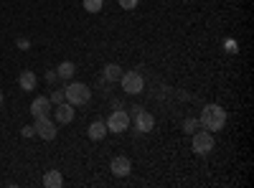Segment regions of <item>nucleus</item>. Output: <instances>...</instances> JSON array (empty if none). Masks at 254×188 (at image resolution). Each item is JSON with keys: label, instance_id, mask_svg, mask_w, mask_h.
<instances>
[{"label": "nucleus", "instance_id": "obj_13", "mask_svg": "<svg viewBox=\"0 0 254 188\" xmlns=\"http://www.w3.org/2000/svg\"><path fill=\"white\" fill-rule=\"evenodd\" d=\"M44 186H46V188H61V186H64L61 173H59V171H49V173L44 176Z\"/></svg>", "mask_w": 254, "mask_h": 188}, {"label": "nucleus", "instance_id": "obj_21", "mask_svg": "<svg viewBox=\"0 0 254 188\" xmlns=\"http://www.w3.org/2000/svg\"><path fill=\"white\" fill-rule=\"evenodd\" d=\"M0 104H3V92H0Z\"/></svg>", "mask_w": 254, "mask_h": 188}, {"label": "nucleus", "instance_id": "obj_9", "mask_svg": "<svg viewBox=\"0 0 254 188\" xmlns=\"http://www.w3.org/2000/svg\"><path fill=\"white\" fill-rule=\"evenodd\" d=\"M112 173L117 176V178H125V176H130V171H132V160L130 158H125V155H117L115 160H112Z\"/></svg>", "mask_w": 254, "mask_h": 188}, {"label": "nucleus", "instance_id": "obj_17", "mask_svg": "<svg viewBox=\"0 0 254 188\" xmlns=\"http://www.w3.org/2000/svg\"><path fill=\"white\" fill-rule=\"evenodd\" d=\"M183 130H186L188 135H193V132L198 130V120H186V122H183Z\"/></svg>", "mask_w": 254, "mask_h": 188}, {"label": "nucleus", "instance_id": "obj_14", "mask_svg": "<svg viewBox=\"0 0 254 188\" xmlns=\"http://www.w3.org/2000/svg\"><path fill=\"white\" fill-rule=\"evenodd\" d=\"M102 74H104V79H107V81H117V79L122 76V66H117V64H107Z\"/></svg>", "mask_w": 254, "mask_h": 188}, {"label": "nucleus", "instance_id": "obj_6", "mask_svg": "<svg viewBox=\"0 0 254 188\" xmlns=\"http://www.w3.org/2000/svg\"><path fill=\"white\" fill-rule=\"evenodd\" d=\"M33 130H36V135H38L41 140H54V137H56V122H54L51 117H38Z\"/></svg>", "mask_w": 254, "mask_h": 188}, {"label": "nucleus", "instance_id": "obj_1", "mask_svg": "<svg viewBox=\"0 0 254 188\" xmlns=\"http://www.w3.org/2000/svg\"><path fill=\"white\" fill-rule=\"evenodd\" d=\"M201 127L208 130V132H219L224 130V125H226V110L219 107V104H206V107L201 110Z\"/></svg>", "mask_w": 254, "mask_h": 188}, {"label": "nucleus", "instance_id": "obj_19", "mask_svg": "<svg viewBox=\"0 0 254 188\" xmlns=\"http://www.w3.org/2000/svg\"><path fill=\"white\" fill-rule=\"evenodd\" d=\"M49 99H51V104H61L64 102V92H54Z\"/></svg>", "mask_w": 254, "mask_h": 188}, {"label": "nucleus", "instance_id": "obj_2", "mask_svg": "<svg viewBox=\"0 0 254 188\" xmlns=\"http://www.w3.org/2000/svg\"><path fill=\"white\" fill-rule=\"evenodd\" d=\"M64 99L74 107H81V104H87L92 99V89L84 84V81H71V84L64 89Z\"/></svg>", "mask_w": 254, "mask_h": 188}, {"label": "nucleus", "instance_id": "obj_11", "mask_svg": "<svg viewBox=\"0 0 254 188\" xmlns=\"http://www.w3.org/2000/svg\"><path fill=\"white\" fill-rule=\"evenodd\" d=\"M107 132H110V130H107V125H104L102 120H94V122L89 125V130H87V135H89L92 140H97V142L104 140V135H107Z\"/></svg>", "mask_w": 254, "mask_h": 188}, {"label": "nucleus", "instance_id": "obj_12", "mask_svg": "<svg viewBox=\"0 0 254 188\" xmlns=\"http://www.w3.org/2000/svg\"><path fill=\"white\" fill-rule=\"evenodd\" d=\"M18 81H20V89L23 92H33L36 89V74L33 71H23Z\"/></svg>", "mask_w": 254, "mask_h": 188}, {"label": "nucleus", "instance_id": "obj_3", "mask_svg": "<svg viewBox=\"0 0 254 188\" xmlns=\"http://www.w3.org/2000/svg\"><path fill=\"white\" fill-rule=\"evenodd\" d=\"M120 84H122V89H125L127 94H140V92L145 89V79H142V74H137V71H122Z\"/></svg>", "mask_w": 254, "mask_h": 188}, {"label": "nucleus", "instance_id": "obj_16", "mask_svg": "<svg viewBox=\"0 0 254 188\" xmlns=\"http://www.w3.org/2000/svg\"><path fill=\"white\" fill-rule=\"evenodd\" d=\"M104 5V0H84V8H87L89 13H99Z\"/></svg>", "mask_w": 254, "mask_h": 188}, {"label": "nucleus", "instance_id": "obj_7", "mask_svg": "<svg viewBox=\"0 0 254 188\" xmlns=\"http://www.w3.org/2000/svg\"><path fill=\"white\" fill-rule=\"evenodd\" d=\"M54 107H51V99L49 97H36L31 102V115L38 120V117H51Z\"/></svg>", "mask_w": 254, "mask_h": 188}, {"label": "nucleus", "instance_id": "obj_8", "mask_svg": "<svg viewBox=\"0 0 254 188\" xmlns=\"http://www.w3.org/2000/svg\"><path fill=\"white\" fill-rule=\"evenodd\" d=\"M135 127H137V132H153L155 117L147 112V110H137V112H135Z\"/></svg>", "mask_w": 254, "mask_h": 188}, {"label": "nucleus", "instance_id": "obj_10", "mask_svg": "<svg viewBox=\"0 0 254 188\" xmlns=\"http://www.w3.org/2000/svg\"><path fill=\"white\" fill-rule=\"evenodd\" d=\"M56 122L59 125H69L71 120H74V104H69V102H61V104H56Z\"/></svg>", "mask_w": 254, "mask_h": 188}, {"label": "nucleus", "instance_id": "obj_5", "mask_svg": "<svg viewBox=\"0 0 254 188\" xmlns=\"http://www.w3.org/2000/svg\"><path fill=\"white\" fill-rule=\"evenodd\" d=\"M104 125H107L110 132H125L127 127H130V115H127L125 110H115Z\"/></svg>", "mask_w": 254, "mask_h": 188}, {"label": "nucleus", "instance_id": "obj_18", "mask_svg": "<svg viewBox=\"0 0 254 188\" xmlns=\"http://www.w3.org/2000/svg\"><path fill=\"white\" fill-rule=\"evenodd\" d=\"M137 3H140V0H120V5H122L125 10H135Z\"/></svg>", "mask_w": 254, "mask_h": 188}, {"label": "nucleus", "instance_id": "obj_15", "mask_svg": "<svg viewBox=\"0 0 254 188\" xmlns=\"http://www.w3.org/2000/svg\"><path fill=\"white\" fill-rule=\"evenodd\" d=\"M74 71H76V66L71 64V61H61V64H59V76L61 79H71Z\"/></svg>", "mask_w": 254, "mask_h": 188}, {"label": "nucleus", "instance_id": "obj_20", "mask_svg": "<svg viewBox=\"0 0 254 188\" xmlns=\"http://www.w3.org/2000/svg\"><path fill=\"white\" fill-rule=\"evenodd\" d=\"M33 132H36V130H33V127H23V135H26V137H31V135H33Z\"/></svg>", "mask_w": 254, "mask_h": 188}, {"label": "nucleus", "instance_id": "obj_4", "mask_svg": "<svg viewBox=\"0 0 254 188\" xmlns=\"http://www.w3.org/2000/svg\"><path fill=\"white\" fill-rule=\"evenodd\" d=\"M193 150L198 155H206L214 150V132H208V130H196L193 132Z\"/></svg>", "mask_w": 254, "mask_h": 188}]
</instances>
